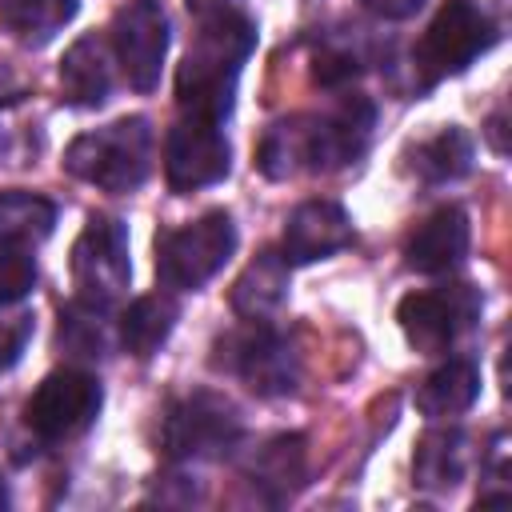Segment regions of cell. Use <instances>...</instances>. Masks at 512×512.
Segmentation results:
<instances>
[{"label": "cell", "mask_w": 512, "mask_h": 512, "mask_svg": "<svg viewBox=\"0 0 512 512\" xmlns=\"http://www.w3.org/2000/svg\"><path fill=\"white\" fill-rule=\"evenodd\" d=\"M240 436V412L232 400L216 392H192L176 400L160 424V448L172 460L216 456Z\"/></svg>", "instance_id": "6"}, {"label": "cell", "mask_w": 512, "mask_h": 512, "mask_svg": "<svg viewBox=\"0 0 512 512\" xmlns=\"http://www.w3.org/2000/svg\"><path fill=\"white\" fill-rule=\"evenodd\" d=\"M236 252V224L224 208H212L180 228L156 236V276L168 288H204Z\"/></svg>", "instance_id": "3"}, {"label": "cell", "mask_w": 512, "mask_h": 512, "mask_svg": "<svg viewBox=\"0 0 512 512\" xmlns=\"http://www.w3.org/2000/svg\"><path fill=\"white\" fill-rule=\"evenodd\" d=\"M192 12H212V8H224L228 0H184Z\"/></svg>", "instance_id": "28"}, {"label": "cell", "mask_w": 512, "mask_h": 512, "mask_svg": "<svg viewBox=\"0 0 512 512\" xmlns=\"http://www.w3.org/2000/svg\"><path fill=\"white\" fill-rule=\"evenodd\" d=\"M468 240H472L468 212L456 208V204H444V208H436L432 216H424L416 224V232L404 244V260H408V268H416L424 276H436V272L456 268L468 256Z\"/></svg>", "instance_id": "13"}, {"label": "cell", "mask_w": 512, "mask_h": 512, "mask_svg": "<svg viewBox=\"0 0 512 512\" xmlns=\"http://www.w3.org/2000/svg\"><path fill=\"white\" fill-rule=\"evenodd\" d=\"M176 316H180V308H176L172 296H160V292H156V296L132 300L128 312L120 316V344H124V352H128V356H140V360L152 356V352L168 340Z\"/></svg>", "instance_id": "18"}, {"label": "cell", "mask_w": 512, "mask_h": 512, "mask_svg": "<svg viewBox=\"0 0 512 512\" xmlns=\"http://www.w3.org/2000/svg\"><path fill=\"white\" fill-rule=\"evenodd\" d=\"M52 224H56L52 200L24 188L0 192V248H32L52 236Z\"/></svg>", "instance_id": "16"}, {"label": "cell", "mask_w": 512, "mask_h": 512, "mask_svg": "<svg viewBox=\"0 0 512 512\" xmlns=\"http://www.w3.org/2000/svg\"><path fill=\"white\" fill-rule=\"evenodd\" d=\"M408 160H412V172L428 184L460 180L472 168V136L464 128H440L436 136L420 140L408 152Z\"/></svg>", "instance_id": "19"}, {"label": "cell", "mask_w": 512, "mask_h": 512, "mask_svg": "<svg viewBox=\"0 0 512 512\" xmlns=\"http://www.w3.org/2000/svg\"><path fill=\"white\" fill-rule=\"evenodd\" d=\"M480 396V372L468 364V360H448L440 364L416 392V404L424 416H436V420H448V416H460L476 404Z\"/></svg>", "instance_id": "17"}, {"label": "cell", "mask_w": 512, "mask_h": 512, "mask_svg": "<svg viewBox=\"0 0 512 512\" xmlns=\"http://www.w3.org/2000/svg\"><path fill=\"white\" fill-rule=\"evenodd\" d=\"M312 76H316V84H324V88L348 84V80L356 76V56L328 48V52H320V56H316V64H312Z\"/></svg>", "instance_id": "26"}, {"label": "cell", "mask_w": 512, "mask_h": 512, "mask_svg": "<svg viewBox=\"0 0 512 512\" xmlns=\"http://www.w3.org/2000/svg\"><path fill=\"white\" fill-rule=\"evenodd\" d=\"M480 312V300L472 288L456 284L448 292H408L396 308V320L408 336L412 348L420 352H444L460 328L472 324V316Z\"/></svg>", "instance_id": "11"}, {"label": "cell", "mask_w": 512, "mask_h": 512, "mask_svg": "<svg viewBox=\"0 0 512 512\" xmlns=\"http://www.w3.org/2000/svg\"><path fill=\"white\" fill-rule=\"evenodd\" d=\"M132 276L128 260V232L112 216H88L80 240L72 244V284L80 304L108 308L124 296Z\"/></svg>", "instance_id": "5"}, {"label": "cell", "mask_w": 512, "mask_h": 512, "mask_svg": "<svg viewBox=\"0 0 512 512\" xmlns=\"http://www.w3.org/2000/svg\"><path fill=\"white\" fill-rule=\"evenodd\" d=\"M64 168L76 180L96 184L104 192L140 188L148 168H152V128H148V120L144 116H124V120H112L96 132L76 136L64 152Z\"/></svg>", "instance_id": "2"}, {"label": "cell", "mask_w": 512, "mask_h": 512, "mask_svg": "<svg viewBox=\"0 0 512 512\" xmlns=\"http://www.w3.org/2000/svg\"><path fill=\"white\" fill-rule=\"evenodd\" d=\"M464 472V436L452 432H428L416 448V480L424 488H452Z\"/></svg>", "instance_id": "23"}, {"label": "cell", "mask_w": 512, "mask_h": 512, "mask_svg": "<svg viewBox=\"0 0 512 512\" xmlns=\"http://www.w3.org/2000/svg\"><path fill=\"white\" fill-rule=\"evenodd\" d=\"M352 244V220L336 200H304L284 224V260L312 264Z\"/></svg>", "instance_id": "12"}, {"label": "cell", "mask_w": 512, "mask_h": 512, "mask_svg": "<svg viewBox=\"0 0 512 512\" xmlns=\"http://www.w3.org/2000/svg\"><path fill=\"white\" fill-rule=\"evenodd\" d=\"M100 404H104V392L96 376L80 368H60L40 380V388L24 408V420L44 440H68L96 420Z\"/></svg>", "instance_id": "8"}, {"label": "cell", "mask_w": 512, "mask_h": 512, "mask_svg": "<svg viewBox=\"0 0 512 512\" xmlns=\"http://www.w3.org/2000/svg\"><path fill=\"white\" fill-rule=\"evenodd\" d=\"M308 132L312 124L304 128V120H284V124H272L256 148V164L268 180H284L292 176L296 168H308Z\"/></svg>", "instance_id": "22"}, {"label": "cell", "mask_w": 512, "mask_h": 512, "mask_svg": "<svg viewBox=\"0 0 512 512\" xmlns=\"http://www.w3.org/2000/svg\"><path fill=\"white\" fill-rule=\"evenodd\" d=\"M76 16V0H0V24L24 40L44 44Z\"/></svg>", "instance_id": "20"}, {"label": "cell", "mask_w": 512, "mask_h": 512, "mask_svg": "<svg viewBox=\"0 0 512 512\" xmlns=\"http://www.w3.org/2000/svg\"><path fill=\"white\" fill-rule=\"evenodd\" d=\"M112 48L136 92H152L160 84L164 52H168V12L160 0H128L112 16Z\"/></svg>", "instance_id": "9"}, {"label": "cell", "mask_w": 512, "mask_h": 512, "mask_svg": "<svg viewBox=\"0 0 512 512\" xmlns=\"http://www.w3.org/2000/svg\"><path fill=\"white\" fill-rule=\"evenodd\" d=\"M112 88L108 48L96 36H80L60 60V92L76 108H100Z\"/></svg>", "instance_id": "14"}, {"label": "cell", "mask_w": 512, "mask_h": 512, "mask_svg": "<svg viewBox=\"0 0 512 512\" xmlns=\"http://www.w3.org/2000/svg\"><path fill=\"white\" fill-rule=\"evenodd\" d=\"M256 48V24L240 12L204 16L180 72H176V104L196 116L220 124L232 112V92L244 60Z\"/></svg>", "instance_id": "1"}, {"label": "cell", "mask_w": 512, "mask_h": 512, "mask_svg": "<svg viewBox=\"0 0 512 512\" xmlns=\"http://www.w3.org/2000/svg\"><path fill=\"white\" fill-rule=\"evenodd\" d=\"M284 300H288V260L276 252H260L232 284V308L244 320H268Z\"/></svg>", "instance_id": "15"}, {"label": "cell", "mask_w": 512, "mask_h": 512, "mask_svg": "<svg viewBox=\"0 0 512 512\" xmlns=\"http://www.w3.org/2000/svg\"><path fill=\"white\" fill-rule=\"evenodd\" d=\"M216 352L220 356H212V364L236 372L256 396H284L296 388V356L272 328H264V320H248V328L228 332Z\"/></svg>", "instance_id": "7"}, {"label": "cell", "mask_w": 512, "mask_h": 512, "mask_svg": "<svg viewBox=\"0 0 512 512\" xmlns=\"http://www.w3.org/2000/svg\"><path fill=\"white\" fill-rule=\"evenodd\" d=\"M304 476V436H276L268 440L252 460V480L272 492V500H284Z\"/></svg>", "instance_id": "21"}, {"label": "cell", "mask_w": 512, "mask_h": 512, "mask_svg": "<svg viewBox=\"0 0 512 512\" xmlns=\"http://www.w3.org/2000/svg\"><path fill=\"white\" fill-rule=\"evenodd\" d=\"M36 288V260L28 248H0V308L24 300Z\"/></svg>", "instance_id": "24"}, {"label": "cell", "mask_w": 512, "mask_h": 512, "mask_svg": "<svg viewBox=\"0 0 512 512\" xmlns=\"http://www.w3.org/2000/svg\"><path fill=\"white\" fill-rule=\"evenodd\" d=\"M28 340H32V316L28 312L0 316V372H8L24 356Z\"/></svg>", "instance_id": "25"}, {"label": "cell", "mask_w": 512, "mask_h": 512, "mask_svg": "<svg viewBox=\"0 0 512 512\" xmlns=\"http://www.w3.org/2000/svg\"><path fill=\"white\" fill-rule=\"evenodd\" d=\"M364 8L380 20H408L424 8V0H364Z\"/></svg>", "instance_id": "27"}, {"label": "cell", "mask_w": 512, "mask_h": 512, "mask_svg": "<svg viewBox=\"0 0 512 512\" xmlns=\"http://www.w3.org/2000/svg\"><path fill=\"white\" fill-rule=\"evenodd\" d=\"M232 168V148L220 132V124L212 120H180L168 140H164V176L172 192H196V188H212L228 176Z\"/></svg>", "instance_id": "10"}, {"label": "cell", "mask_w": 512, "mask_h": 512, "mask_svg": "<svg viewBox=\"0 0 512 512\" xmlns=\"http://www.w3.org/2000/svg\"><path fill=\"white\" fill-rule=\"evenodd\" d=\"M0 508H8V484H4V476H0Z\"/></svg>", "instance_id": "29"}, {"label": "cell", "mask_w": 512, "mask_h": 512, "mask_svg": "<svg viewBox=\"0 0 512 512\" xmlns=\"http://www.w3.org/2000/svg\"><path fill=\"white\" fill-rule=\"evenodd\" d=\"M492 40H496V28L472 0H448L424 28L412 60H416L420 80L436 84L444 76L464 72L480 52L492 48Z\"/></svg>", "instance_id": "4"}]
</instances>
